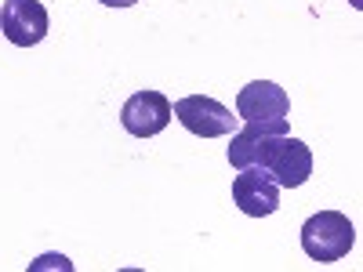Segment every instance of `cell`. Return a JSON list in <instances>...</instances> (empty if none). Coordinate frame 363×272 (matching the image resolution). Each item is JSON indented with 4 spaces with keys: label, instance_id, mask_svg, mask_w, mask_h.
<instances>
[{
    "label": "cell",
    "instance_id": "obj_2",
    "mask_svg": "<svg viewBox=\"0 0 363 272\" xmlns=\"http://www.w3.org/2000/svg\"><path fill=\"white\" fill-rule=\"evenodd\" d=\"M356 244V229L342 210H320L306 225H301V251L320 265L342 261Z\"/></svg>",
    "mask_w": 363,
    "mask_h": 272
},
{
    "label": "cell",
    "instance_id": "obj_3",
    "mask_svg": "<svg viewBox=\"0 0 363 272\" xmlns=\"http://www.w3.org/2000/svg\"><path fill=\"white\" fill-rule=\"evenodd\" d=\"M171 113L178 116V124L186 128L189 135H196V138H222V135H233V128H236L233 109H225L222 102L207 98V95L178 98L171 106Z\"/></svg>",
    "mask_w": 363,
    "mask_h": 272
},
{
    "label": "cell",
    "instance_id": "obj_1",
    "mask_svg": "<svg viewBox=\"0 0 363 272\" xmlns=\"http://www.w3.org/2000/svg\"><path fill=\"white\" fill-rule=\"evenodd\" d=\"M229 164L236 171L258 167L280 189L306 186L313 174V153L301 138L287 135V116L284 120H247V128L233 135Z\"/></svg>",
    "mask_w": 363,
    "mask_h": 272
},
{
    "label": "cell",
    "instance_id": "obj_5",
    "mask_svg": "<svg viewBox=\"0 0 363 272\" xmlns=\"http://www.w3.org/2000/svg\"><path fill=\"white\" fill-rule=\"evenodd\" d=\"M171 102L160 95V91H135V95L124 102L120 109V124H124L128 135L135 138H153L171 124Z\"/></svg>",
    "mask_w": 363,
    "mask_h": 272
},
{
    "label": "cell",
    "instance_id": "obj_7",
    "mask_svg": "<svg viewBox=\"0 0 363 272\" xmlns=\"http://www.w3.org/2000/svg\"><path fill=\"white\" fill-rule=\"evenodd\" d=\"M236 113L244 116V120H284L291 113V98H287V91L280 84L255 80L247 87H240Z\"/></svg>",
    "mask_w": 363,
    "mask_h": 272
},
{
    "label": "cell",
    "instance_id": "obj_4",
    "mask_svg": "<svg viewBox=\"0 0 363 272\" xmlns=\"http://www.w3.org/2000/svg\"><path fill=\"white\" fill-rule=\"evenodd\" d=\"M51 29L48 8L40 0H4L0 8V33L15 47H37Z\"/></svg>",
    "mask_w": 363,
    "mask_h": 272
},
{
    "label": "cell",
    "instance_id": "obj_6",
    "mask_svg": "<svg viewBox=\"0 0 363 272\" xmlns=\"http://www.w3.org/2000/svg\"><path fill=\"white\" fill-rule=\"evenodd\" d=\"M233 200L247 218H269L280 210V186L258 167H244L233 178Z\"/></svg>",
    "mask_w": 363,
    "mask_h": 272
},
{
    "label": "cell",
    "instance_id": "obj_8",
    "mask_svg": "<svg viewBox=\"0 0 363 272\" xmlns=\"http://www.w3.org/2000/svg\"><path fill=\"white\" fill-rule=\"evenodd\" d=\"M99 4H106V8H131V4H138V0H99Z\"/></svg>",
    "mask_w": 363,
    "mask_h": 272
}]
</instances>
